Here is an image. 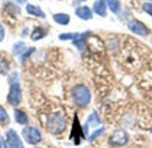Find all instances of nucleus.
Segmentation results:
<instances>
[{"instance_id": "f257e3e1", "label": "nucleus", "mask_w": 152, "mask_h": 148, "mask_svg": "<svg viewBox=\"0 0 152 148\" xmlns=\"http://www.w3.org/2000/svg\"><path fill=\"white\" fill-rule=\"evenodd\" d=\"M125 46V48L122 49L121 53V58H122V64L128 70L134 71L135 69H138L140 67V63L142 61V49L137 44L132 43V41H128Z\"/></svg>"}, {"instance_id": "f03ea898", "label": "nucleus", "mask_w": 152, "mask_h": 148, "mask_svg": "<svg viewBox=\"0 0 152 148\" xmlns=\"http://www.w3.org/2000/svg\"><path fill=\"white\" fill-rule=\"evenodd\" d=\"M71 97L73 102L80 106L84 107L87 105L91 99L89 89L84 85H77L71 90Z\"/></svg>"}, {"instance_id": "7ed1b4c3", "label": "nucleus", "mask_w": 152, "mask_h": 148, "mask_svg": "<svg viewBox=\"0 0 152 148\" xmlns=\"http://www.w3.org/2000/svg\"><path fill=\"white\" fill-rule=\"evenodd\" d=\"M46 127L50 133L53 135H58L61 134L65 130L66 121L61 113H52L48 117Z\"/></svg>"}, {"instance_id": "20e7f679", "label": "nucleus", "mask_w": 152, "mask_h": 148, "mask_svg": "<svg viewBox=\"0 0 152 148\" xmlns=\"http://www.w3.org/2000/svg\"><path fill=\"white\" fill-rule=\"evenodd\" d=\"M10 81H11V86L8 95V102L11 105L17 106L21 100V89L16 73L12 74Z\"/></svg>"}, {"instance_id": "39448f33", "label": "nucleus", "mask_w": 152, "mask_h": 148, "mask_svg": "<svg viewBox=\"0 0 152 148\" xmlns=\"http://www.w3.org/2000/svg\"><path fill=\"white\" fill-rule=\"evenodd\" d=\"M22 137L25 139V141L30 145H36L39 143L42 139V135L40 131L32 126H28L22 130Z\"/></svg>"}, {"instance_id": "423d86ee", "label": "nucleus", "mask_w": 152, "mask_h": 148, "mask_svg": "<svg viewBox=\"0 0 152 148\" xmlns=\"http://www.w3.org/2000/svg\"><path fill=\"white\" fill-rule=\"evenodd\" d=\"M129 136L127 132L124 130H118L115 131L110 138V143L115 147H122L127 143Z\"/></svg>"}, {"instance_id": "0eeeda50", "label": "nucleus", "mask_w": 152, "mask_h": 148, "mask_svg": "<svg viewBox=\"0 0 152 148\" xmlns=\"http://www.w3.org/2000/svg\"><path fill=\"white\" fill-rule=\"evenodd\" d=\"M128 28H129V29L133 33L137 34V35L142 36V37L148 36L149 35V32H150L149 29H148V28L146 27V25L143 24L142 21H137V20L131 21L128 23Z\"/></svg>"}, {"instance_id": "6e6552de", "label": "nucleus", "mask_w": 152, "mask_h": 148, "mask_svg": "<svg viewBox=\"0 0 152 148\" xmlns=\"http://www.w3.org/2000/svg\"><path fill=\"white\" fill-rule=\"evenodd\" d=\"M6 139L9 148H24L21 139L20 138L17 132L13 130H10L7 131Z\"/></svg>"}, {"instance_id": "1a4fd4ad", "label": "nucleus", "mask_w": 152, "mask_h": 148, "mask_svg": "<svg viewBox=\"0 0 152 148\" xmlns=\"http://www.w3.org/2000/svg\"><path fill=\"white\" fill-rule=\"evenodd\" d=\"M76 14L77 16H78L80 19H83V20H90L92 19L93 17V13H92V11L90 10L89 7L87 6H80V7H77L76 9Z\"/></svg>"}, {"instance_id": "9d476101", "label": "nucleus", "mask_w": 152, "mask_h": 148, "mask_svg": "<svg viewBox=\"0 0 152 148\" xmlns=\"http://www.w3.org/2000/svg\"><path fill=\"white\" fill-rule=\"evenodd\" d=\"M26 11L28 12V13H29L31 15H35L37 17H40V18H45V13L41 10V8L39 6H37V5L28 4L26 6Z\"/></svg>"}, {"instance_id": "9b49d317", "label": "nucleus", "mask_w": 152, "mask_h": 148, "mask_svg": "<svg viewBox=\"0 0 152 148\" xmlns=\"http://www.w3.org/2000/svg\"><path fill=\"white\" fill-rule=\"evenodd\" d=\"M94 11L100 16L106 15V6L104 4V0H96L94 3Z\"/></svg>"}, {"instance_id": "f8f14e48", "label": "nucleus", "mask_w": 152, "mask_h": 148, "mask_svg": "<svg viewBox=\"0 0 152 148\" xmlns=\"http://www.w3.org/2000/svg\"><path fill=\"white\" fill-rule=\"evenodd\" d=\"M14 118H15L16 122L19 124H21V125L27 124L28 122V118L27 114L20 110L14 111Z\"/></svg>"}, {"instance_id": "ddd939ff", "label": "nucleus", "mask_w": 152, "mask_h": 148, "mask_svg": "<svg viewBox=\"0 0 152 148\" xmlns=\"http://www.w3.org/2000/svg\"><path fill=\"white\" fill-rule=\"evenodd\" d=\"M53 18L55 22L61 24V25H67L69 22V16L66 13H55L53 15Z\"/></svg>"}, {"instance_id": "4468645a", "label": "nucleus", "mask_w": 152, "mask_h": 148, "mask_svg": "<svg viewBox=\"0 0 152 148\" xmlns=\"http://www.w3.org/2000/svg\"><path fill=\"white\" fill-rule=\"evenodd\" d=\"M106 1H107V4H108L110 10L112 13H118L120 11L121 4H120V1L119 0H106Z\"/></svg>"}, {"instance_id": "2eb2a0df", "label": "nucleus", "mask_w": 152, "mask_h": 148, "mask_svg": "<svg viewBox=\"0 0 152 148\" xmlns=\"http://www.w3.org/2000/svg\"><path fill=\"white\" fill-rule=\"evenodd\" d=\"M100 123H101L100 119L95 113H93L92 114H90L88 119H87V121H86V125H89L91 127H96Z\"/></svg>"}, {"instance_id": "dca6fc26", "label": "nucleus", "mask_w": 152, "mask_h": 148, "mask_svg": "<svg viewBox=\"0 0 152 148\" xmlns=\"http://www.w3.org/2000/svg\"><path fill=\"white\" fill-rule=\"evenodd\" d=\"M45 35V32L44 31V29L41 27H37L34 29L32 35H31V38L32 40H39L41 39Z\"/></svg>"}, {"instance_id": "f3484780", "label": "nucleus", "mask_w": 152, "mask_h": 148, "mask_svg": "<svg viewBox=\"0 0 152 148\" xmlns=\"http://www.w3.org/2000/svg\"><path fill=\"white\" fill-rule=\"evenodd\" d=\"M25 49V43L22 42V41H20V42H17L13 45L12 46V53L14 54H20L21 52H23Z\"/></svg>"}, {"instance_id": "a211bd4d", "label": "nucleus", "mask_w": 152, "mask_h": 148, "mask_svg": "<svg viewBox=\"0 0 152 148\" xmlns=\"http://www.w3.org/2000/svg\"><path fill=\"white\" fill-rule=\"evenodd\" d=\"M77 35V33H62L59 36V38L61 40H69V39L74 40Z\"/></svg>"}, {"instance_id": "6ab92c4d", "label": "nucleus", "mask_w": 152, "mask_h": 148, "mask_svg": "<svg viewBox=\"0 0 152 148\" xmlns=\"http://www.w3.org/2000/svg\"><path fill=\"white\" fill-rule=\"evenodd\" d=\"M105 129L104 128H100V129H97L95 131L93 132V134L89 137V141H93L94 139H95L96 138H98L99 136L102 135V133L104 132Z\"/></svg>"}, {"instance_id": "aec40b11", "label": "nucleus", "mask_w": 152, "mask_h": 148, "mask_svg": "<svg viewBox=\"0 0 152 148\" xmlns=\"http://www.w3.org/2000/svg\"><path fill=\"white\" fill-rule=\"evenodd\" d=\"M9 118L6 111L0 105V122H8Z\"/></svg>"}, {"instance_id": "412c9836", "label": "nucleus", "mask_w": 152, "mask_h": 148, "mask_svg": "<svg viewBox=\"0 0 152 148\" xmlns=\"http://www.w3.org/2000/svg\"><path fill=\"white\" fill-rule=\"evenodd\" d=\"M34 51H35V48H34V47L29 48L28 51H26L24 54H22V55L20 56V61H21V62H24V61H25V60H26V59H27V58H28V56L33 53V52H34Z\"/></svg>"}, {"instance_id": "4be33fe9", "label": "nucleus", "mask_w": 152, "mask_h": 148, "mask_svg": "<svg viewBox=\"0 0 152 148\" xmlns=\"http://www.w3.org/2000/svg\"><path fill=\"white\" fill-rule=\"evenodd\" d=\"M142 8H143V10L147 13H149L151 16H152V4L151 3H145V4H143V6H142Z\"/></svg>"}, {"instance_id": "5701e85b", "label": "nucleus", "mask_w": 152, "mask_h": 148, "mask_svg": "<svg viewBox=\"0 0 152 148\" xmlns=\"http://www.w3.org/2000/svg\"><path fill=\"white\" fill-rule=\"evenodd\" d=\"M4 30L3 26L0 24V42L4 39Z\"/></svg>"}, {"instance_id": "b1692460", "label": "nucleus", "mask_w": 152, "mask_h": 148, "mask_svg": "<svg viewBox=\"0 0 152 148\" xmlns=\"http://www.w3.org/2000/svg\"><path fill=\"white\" fill-rule=\"evenodd\" d=\"M16 2H18L19 4H24L25 2H26V0H15Z\"/></svg>"}, {"instance_id": "393cba45", "label": "nucleus", "mask_w": 152, "mask_h": 148, "mask_svg": "<svg viewBox=\"0 0 152 148\" xmlns=\"http://www.w3.org/2000/svg\"><path fill=\"white\" fill-rule=\"evenodd\" d=\"M84 1H86V0H76L77 3H80V2H84Z\"/></svg>"}, {"instance_id": "a878e982", "label": "nucleus", "mask_w": 152, "mask_h": 148, "mask_svg": "<svg viewBox=\"0 0 152 148\" xmlns=\"http://www.w3.org/2000/svg\"><path fill=\"white\" fill-rule=\"evenodd\" d=\"M0 148H2V147H1V143H0Z\"/></svg>"}, {"instance_id": "bb28decb", "label": "nucleus", "mask_w": 152, "mask_h": 148, "mask_svg": "<svg viewBox=\"0 0 152 148\" xmlns=\"http://www.w3.org/2000/svg\"><path fill=\"white\" fill-rule=\"evenodd\" d=\"M151 131H152V130H151Z\"/></svg>"}]
</instances>
